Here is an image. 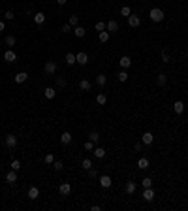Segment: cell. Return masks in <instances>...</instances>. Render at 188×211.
I'll return each mask as SVG.
<instances>
[{"label":"cell","mask_w":188,"mask_h":211,"mask_svg":"<svg viewBox=\"0 0 188 211\" xmlns=\"http://www.w3.org/2000/svg\"><path fill=\"white\" fill-rule=\"evenodd\" d=\"M141 183H143V187H145V189L152 187V179H151V177H145V179H141Z\"/></svg>","instance_id":"8d00e7d4"},{"label":"cell","mask_w":188,"mask_h":211,"mask_svg":"<svg viewBox=\"0 0 188 211\" xmlns=\"http://www.w3.org/2000/svg\"><path fill=\"white\" fill-rule=\"evenodd\" d=\"M173 109H175V113H182V111H184V102L177 100L175 104H173Z\"/></svg>","instance_id":"603a6c76"},{"label":"cell","mask_w":188,"mask_h":211,"mask_svg":"<svg viewBox=\"0 0 188 211\" xmlns=\"http://www.w3.org/2000/svg\"><path fill=\"white\" fill-rule=\"evenodd\" d=\"M111 183H113V181H111V177H109V175H102V177H100V185H102L104 189H109V187H111Z\"/></svg>","instance_id":"5bb4252c"},{"label":"cell","mask_w":188,"mask_h":211,"mask_svg":"<svg viewBox=\"0 0 188 211\" xmlns=\"http://www.w3.org/2000/svg\"><path fill=\"white\" fill-rule=\"evenodd\" d=\"M81 168H83V170H90V168H92V160H90V158H85V160L81 162Z\"/></svg>","instance_id":"f546056e"},{"label":"cell","mask_w":188,"mask_h":211,"mask_svg":"<svg viewBox=\"0 0 188 211\" xmlns=\"http://www.w3.org/2000/svg\"><path fill=\"white\" fill-rule=\"evenodd\" d=\"M96 102H98V104H100V106H104V104H105V102H107V96H105V94H104V92H102V94H98V96H96Z\"/></svg>","instance_id":"d6a6232c"},{"label":"cell","mask_w":188,"mask_h":211,"mask_svg":"<svg viewBox=\"0 0 188 211\" xmlns=\"http://www.w3.org/2000/svg\"><path fill=\"white\" fill-rule=\"evenodd\" d=\"M4 19L12 21V19H15V13H13V12H6V13H4Z\"/></svg>","instance_id":"60d3db41"},{"label":"cell","mask_w":188,"mask_h":211,"mask_svg":"<svg viewBox=\"0 0 188 211\" xmlns=\"http://www.w3.org/2000/svg\"><path fill=\"white\" fill-rule=\"evenodd\" d=\"M6 30V25H4V21H0V32H4Z\"/></svg>","instance_id":"7dc6e473"},{"label":"cell","mask_w":188,"mask_h":211,"mask_svg":"<svg viewBox=\"0 0 188 211\" xmlns=\"http://www.w3.org/2000/svg\"><path fill=\"white\" fill-rule=\"evenodd\" d=\"M87 172H89V177H92V179L98 177V170L96 168H90V170H87Z\"/></svg>","instance_id":"74e56055"},{"label":"cell","mask_w":188,"mask_h":211,"mask_svg":"<svg viewBox=\"0 0 188 211\" xmlns=\"http://www.w3.org/2000/svg\"><path fill=\"white\" fill-rule=\"evenodd\" d=\"M156 81H158V85H166V81H167V75L164 74V72H160V74H158V79H156Z\"/></svg>","instance_id":"1f68e13d"},{"label":"cell","mask_w":188,"mask_h":211,"mask_svg":"<svg viewBox=\"0 0 188 211\" xmlns=\"http://www.w3.org/2000/svg\"><path fill=\"white\" fill-rule=\"evenodd\" d=\"M58 190H60V194H62V196H68V194L72 192V187H70L68 183H62V185L58 187Z\"/></svg>","instance_id":"9a60e30c"},{"label":"cell","mask_w":188,"mask_h":211,"mask_svg":"<svg viewBox=\"0 0 188 211\" xmlns=\"http://www.w3.org/2000/svg\"><path fill=\"white\" fill-rule=\"evenodd\" d=\"M57 85H58V87H66V79L58 75V78H57Z\"/></svg>","instance_id":"7bdbcfd3"},{"label":"cell","mask_w":188,"mask_h":211,"mask_svg":"<svg viewBox=\"0 0 188 211\" xmlns=\"http://www.w3.org/2000/svg\"><path fill=\"white\" fill-rule=\"evenodd\" d=\"M105 30L111 34V32H117L119 30V23L117 21H109V23H105Z\"/></svg>","instance_id":"9c48e42d"},{"label":"cell","mask_w":188,"mask_h":211,"mask_svg":"<svg viewBox=\"0 0 188 211\" xmlns=\"http://www.w3.org/2000/svg\"><path fill=\"white\" fill-rule=\"evenodd\" d=\"M96 83H98L100 87H104L105 83H107V75H105V74H98V75H96Z\"/></svg>","instance_id":"44dd1931"},{"label":"cell","mask_w":188,"mask_h":211,"mask_svg":"<svg viewBox=\"0 0 188 211\" xmlns=\"http://www.w3.org/2000/svg\"><path fill=\"white\" fill-rule=\"evenodd\" d=\"M66 2H68V0H57V4H58V6H64Z\"/></svg>","instance_id":"c3c4849f"},{"label":"cell","mask_w":188,"mask_h":211,"mask_svg":"<svg viewBox=\"0 0 188 211\" xmlns=\"http://www.w3.org/2000/svg\"><path fill=\"white\" fill-rule=\"evenodd\" d=\"M19 168H21V162H19V160H13V162H12V170L19 172Z\"/></svg>","instance_id":"b9f144b4"},{"label":"cell","mask_w":188,"mask_h":211,"mask_svg":"<svg viewBox=\"0 0 188 211\" xmlns=\"http://www.w3.org/2000/svg\"><path fill=\"white\" fill-rule=\"evenodd\" d=\"M162 60H164V62H169V57H167V53H166V51H164V53H162Z\"/></svg>","instance_id":"bcb514c9"},{"label":"cell","mask_w":188,"mask_h":211,"mask_svg":"<svg viewBox=\"0 0 188 211\" xmlns=\"http://www.w3.org/2000/svg\"><path fill=\"white\" fill-rule=\"evenodd\" d=\"M120 15H124V17H130V15H132L130 6H122V8H120Z\"/></svg>","instance_id":"4dcf8cb0"},{"label":"cell","mask_w":188,"mask_h":211,"mask_svg":"<svg viewBox=\"0 0 188 211\" xmlns=\"http://www.w3.org/2000/svg\"><path fill=\"white\" fill-rule=\"evenodd\" d=\"M75 60H77V62H79L81 66H85V64L89 62V55L85 53V51H79V53L75 55Z\"/></svg>","instance_id":"3957f363"},{"label":"cell","mask_w":188,"mask_h":211,"mask_svg":"<svg viewBox=\"0 0 188 211\" xmlns=\"http://www.w3.org/2000/svg\"><path fill=\"white\" fill-rule=\"evenodd\" d=\"M98 38H100V42H102V44H105V42H107V40H109V32H107V30H102Z\"/></svg>","instance_id":"f1b7e54d"},{"label":"cell","mask_w":188,"mask_h":211,"mask_svg":"<svg viewBox=\"0 0 188 211\" xmlns=\"http://www.w3.org/2000/svg\"><path fill=\"white\" fill-rule=\"evenodd\" d=\"M149 17H151L154 23H160V21H164L166 15H164V12H162L160 8H152L151 12H149Z\"/></svg>","instance_id":"6da1fadb"},{"label":"cell","mask_w":188,"mask_h":211,"mask_svg":"<svg viewBox=\"0 0 188 211\" xmlns=\"http://www.w3.org/2000/svg\"><path fill=\"white\" fill-rule=\"evenodd\" d=\"M117 79L122 81V83H124V81H128V72H126V70H120L119 74H117Z\"/></svg>","instance_id":"83f0119b"},{"label":"cell","mask_w":188,"mask_h":211,"mask_svg":"<svg viewBox=\"0 0 188 211\" xmlns=\"http://www.w3.org/2000/svg\"><path fill=\"white\" fill-rule=\"evenodd\" d=\"M73 34H75V36H77V38H83V36H85V34H87V30H85L83 27H79V25H77V27H75V28H73Z\"/></svg>","instance_id":"484cf974"},{"label":"cell","mask_w":188,"mask_h":211,"mask_svg":"<svg viewBox=\"0 0 188 211\" xmlns=\"http://www.w3.org/2000/svg\"><path fill=\"white\" fill-rule=\"evenodd\" d=\"M135 189H138V185H135V181H128V183H126V187H124L126 194H134V192H135Z\"/></svg>","instance_id":"4fadbf2b"},{"label":"cell","mask_w":188,"mask_h":211,"mask_svg":"<svg viewBox=\"0 0 188 211\" xmlns=\"http://www.w3.org/2000/svg\"><path fill=\"white\" fill-rule=\"evenodd\" d=\"M43 160H45V164H49V166H51V164L55 162V157H53V155H51V153H49V155H45V158H43Z\"/></svg>","instance_id":"f35d334b"},{"label":"cell","mask_w":188,"mask_h":211,"mask_svg":"<svg viewBox=\"0 0 188 211\" xmlns=\"http://www.w3.org/2000/svg\"><path fill=\"white\" fill-rule=\"evenodd\" d=\"M89 140H90V141H92L94 145H96V143L100 141V134H98V132H92V134H90V136H89Z\"/></svg>","instance_id":"836d02e7"},{"label":"cell","mask_w":188,"mask_h":211,"mask_svg":"<svg viewBox=\"0 0 188 211\" xmlns=\"http://www.w3.org/2000/svg\"><path fill=\"white\" fill-rule=\"evenodd\" d=\"M6 181H8L9 185H13L15 181H17V172H15V170H12L9 173H6Z\"/></svg>","instance_id":"ac0fdd59"},{"label":"cell","mask_w":188,"mask_h":211,"mask_svg":"<svg viewBox=\"0 0 188 211\" xmlns=\"http://www.w3.org/2000/svg\"><path fill=\"white\" fill-rule=\"evenodd\" d=\"M128 25L132 28H138L139 25H141V19H139V15H130L128 17Z\"/></svg>","instance_id":"277c9868"},{"label":"cell","mask_w":188,"mask_h":211,"mask_svg":"<svg viewBox=\"0 0 188 211\" xmlns=\"http://www.w3.org/2000/svg\"><path fill=\"white\" fill-rule=\"evenodd\" d=\"M27 196H28L30 200H36V198L40 196V190H38V187H30V189H28V194H27Z\"/></svg>","instance_id":"e0dca14e"},{"label":"cell","mask_w":188,"mask_h":211,"mask_svg":"<svg viewBox=\"0 0 188 211\" xmlns=\"http://www.w3.org/2000/svg\"><path fill=\"white\" fill-rule=\"evenodd\" d=\"M141 140H143V143H145V145H151V143L154 141V134H152V132H145Z\"/></svg>","instance_id":"8fae6325"},{"label":"cell","mask_w":188,"mask_h":211,"mask_svg":"<svg viewBox=\"0 0 188 211\" xmlns=\"http://www.w3.org/2000/svg\"><path fill=\"white\" fill-rule=\"evenodd\" d=\"M60 141H62L64 145H68V143H72V134H70V132H64L62 136H60Z\"/></svg>","instance_id":"cb8c5ba5"},{"label":"cell","mask_w":188,"mask_h":211,"mask_svg":"<svg viewBox=\"0 0 188 211\" xmlns=\"http://www.w3.org/2000/svg\"><path fill=\"white\" fill-rule=\"evenodd\" d=\"M96 30H98V32H102V30H105V23H96Z\"/></svg>","instance_id":"ee69618b"},{"label":"cell","mask_w":188,"mask_h":211,"mask_svg":"<svg viewBox=\"0 0 188 211\" xmlns=\"http://www.w3.org/2000/svg\"><path fill=\"white\" fill-rule=\"evenodd\" d=\"M0 51H2V47H0Z\"/></svg>","instance_id":"681fc988"},{"label":"cell","mask_w":188,"mask_h":211,"mask_svg":"<svg viewBox=\"0 0 188 211\" xmlns=\"http://www.w3.org/2000/svg\"><path fill=\"white\" fill-rule=\"evenodd\" d=\"M143 200L145 202H152V200H154V190H152V187L143 190Z\"/></svg>","instance_id":"8992f818"},{"label":"cell","mask_w":188,"mask_h":211,"mask_svg":"<svg viewBox=\"0 0 188 211\" xmlns=\"http://www.w3.org/2000/svg\"><path fill=\"white\" fill-rule=\"evenodd\" d=\"M43 96H45V98H47V100H53L55 96H57V91H55L53 87H47V89L43 91Z\"/></svg>","instance_id":"30bf717a"},{"label":"cell","mask_w":188,"mask_h":211,"mask_svg":"<svg viewBox=\"0 0 188 211\" xmlns=\"http://www.w3.org/2000/svg\"><path fill=\"white\" fill-rule=\"evenodd\" d=\"M83 147H85V151H94V143H92V141H90V140H89L87 143H85V145H83Z\"/></svg>","instance_id":"ab89813d"},{"label":"cell","mask_w":188,"mask_h":211,"mask_svg":"<svg viewBox=\"0 0 188 211\" xmlns=\"http://www.w3.org/2000/svg\"><path fill=\"white\" fill-rule=\"evenodd\" d=\"M90 87H92V83H90L89 79H81V81H79V89L83 91V92H87V91H90Z\"/></svg>","instance_id":"7c38bea8"},{"label":"cell","mask_w":188,"mask_h":211,"mask_svg":"<svg viewBox=\"0 0 188 211\" xmlns=\"http://www.w3.org/2000/svg\"><path fill=\"white\" fill-rule=\"evenodd\" d=\"M34 23H36V25H43L45 23V13H42V12L36 13V15H34Z\"/></svg>","instance_id":"7402d4cb"},{"label":"cell","mask_w":188,"mask_h":211,"mask_svg":"<svg viewBox=\"0 0 188 211\" xmlns=\"http://www.w3.org/2000/svg\"><path fill=\"white\" fill-rule=\"evenodd\" d=\"M138 168H139V170H147V168H149V158L141 157L139 160H138Z\"/></svg>","instance_id":"ffe728a7"},{"label":"cell","mask_w":188,"mask_h":211,"mask_svg":"<svg viewBox=\"0 0 188 211\" xmlns=\"http://www.w3.org/2000/svg\"><path fill=\"white\" fill-rule=\"evenodd\" d=\"M15 83H24V81L28 79V74L27 72H19V74H15Z\"/></svg>","instance_id":"ba28073f"},{"label":"cell","mask_w":188,"mask_h":211,"mask_svg":"<svg viewBox=\"0 0 188 211\" xmlns=\"http://www.w3.org/2000/svg\"><path fill=\"white\" fill-rule=\"evenodd\" d=\"M53 168L57 170V172H60V170L64 168V162H62V160H55V162H53Z\"/></svg>","instance_id":"e575fe53"},{"label":"cell","mask_w":188,"mask_h":211,"mask_svg":"<svg viewBox=\"0 0 188 211\" xmlns=\"http://www.w3.org/2000/svg\"><path fill=\"white\" fill-rule=\"evenodd\" d=\"M4 44H6L8 47H13V45L17 44V38H15V36H6V40H4Z\"/></svg>","instance_id":"d4e9b609"},{"label":"cell","mask_w":188,"mask_h":211,"mask_svg":"<svg viewBox=\"0 0 188 211\" xmlns=\"http://www.w3.org/2000/svg\"><path fill=\"white\" fill-rule=\"evenodd\" d=\"M43 70H45V74H49V75H53L55 72H57V62L55 60H47L43 66Z\"/></svg>","instance_id":"7a4b0ae2"},{"label":"cell","mask_w":188,"mask_h":211,"mask_svg":"<svg viewBox=\"0 0 188 211\" xmlns=\"http://www.w3.org/2000/svg\"><path fill=\"white\" fill-rule=\"evenodd\" d=\"M70 25H72V27H77V25H79V17H77V15H72V17H70V21H68Z\"/></svg>","instance_id":"d590c367"},{"label":"cell","mask_w":188,"mask_h":211,"mask_svg":"<svg viewBox=\"0 0 188 211\" xmlns=\"http://www.w3.org/2000/svg\"><path fill=\"white\" fill-rule=\"evenodd\" d=\"M70 30H72V25H70V23H66L64 27H62V32L66 34V32H70Z\"/></svg>","instance_id":"f6af8a7d"},{"label":"cell","mask_w":188,"mask_h":211,"mask_svg":"<svg viewBox=\"0 0 188 211\" xmlns=\"http://www.w3.org/2000/svg\"><path fill=\"white\" fill-rule=\"evenodd\" d=\"M15 59H17V55H15L12 49L4 53V60H6V62H15Z\"/></svg>","instance_id":"2e32d148"},{"label":"cell","mask_w":188,"mask_h":211,"mask_svg":"<svg viewBox=\"0 0 188 211\" xmlns=\"http://www.w3.org/2000/svg\"><path fill=\"white\" fill-rule=\"evenodd\" d=\"M6 145H8L9 149L17 147V136H13V134H8V136H6Z\"/></svg>","instance_id":"5b68a950"},{"label":"cell","mask_w":188,"mask_h":211,"mask_svg":"<svg viewBox=\"0 0 188 211\" xmlns=\"http://www.w3.org/2000/svg\"><path fill=\"white\" fill-rule=\"evenodd\" d=\"M64 60H66V64H68V66H73L75 62H77V60H75V55H73V53H66Z\"/></svg>","instance_id":"d6986e66"},{"label":"cell","mask_w":188,"mask_h":211,"mask_svg":"<svg viewBox=\"0 0 188 211\" xmlns=\"http://www.w3.org/2000/svg\"><path fill=\"white\" fill-rule=\"evenodd\" d=\"M119 64H120V68H122V70H126V68H130V66H132V59H130V57H120V60H119Z\"/></svg>","instance_id":"52a82bcc"},{"label":"cell","mask_w":188,"mask_h":211,"mask_svg":"<svg viewBox=\"0 0 188 211\" xmlns=\"http://www.w3.org/2000/svg\"><path fill=\"white\" fill-rule=\"evenodd\" d=\"M94 157L96 158H104L105 157V149L104 147H94Z\"/></svg>","instance_id":"4316f807"}]
</instances>
